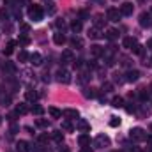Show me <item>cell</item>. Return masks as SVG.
<instances>
[{
	"label": "cell",
	"instance_id": "46",
	"mask_svg": "<svg viewBox=\"0 0 152 152\" xmlns=\"http://www.w3.org/2000/svg\"><path fill=\"white\" fill-rule=\"evenodd\" d=\"M88 80V75H80V78H78V83H85Z\"/></svg>",
	"mask_w": 152,
	"mask_h": 152
},
{
	"label": "cell",
	"instance_id": "23",
	"mask_svg": "<svg viewBox=\"0 0 152 152\" xmlns=\"http://www.w3.org/2000/svg\"><path fill=\"white\" fill-rule=\"evenodd\" d=\"M30 60V55L25 51V50H21L20 53H18V62H21V64H25V62H28Z\"/></svg>",
	"mask_w": 152,
	"mask_h": 152
},
{
	"label": "cell",
	"instance_id": "41",
	"mask_svg": "<svg viewBox=\"0 0 152 152\" xmlns=\"http://www.w3.org/2000/svg\"><path fill=\"white\" fill-rule=\"evenodd\" d=\"M112 88H113V85H112V83H103V92H104V94L112 92Z\"/></svg>",
	"mask_w": 152,
	"mask_h": 152
},
{
	"label": "cell",
	"instance_id": "60",
	"mask_svg": "<svg viewBox=\"0 0 152 152\" xmlns=\"http://www.w3.org/2000/svg\"><path fill=\"white\" fill-rule=\"evenodd\" d=\"M151 88H152V85H151Z\"/></svg>",
	"mask_w": 152,
	"mask_h": 152
},
{
	"label": "cell",
	"instance_id": "37",
	"mask_svg": "<svg viewBox=\"0 0 152 152\" xmlns=\"http://www.w3.org/2000/svg\"><path fill=\"white\" fill-rule=\"evenodd\" d=\"M18 42H20V44H23V46H27V44H30V37H28L27 34H23V36H20Z\"/></svg>",
	"mask_w": 152,
	"mask_h": 152
},
{
	"label": "cell",
	"instance_id": "49",
	"mask_svg": "<svg viewBox=\"0 0 152 152\" xmlns=\"http://www.w3.org/2000/svg\"><path fill=\"white\" fill-rule=\"evenodd\" d=\"M127 152H142L138 147H127Z\"/></svg>",
	"mask_w": 152,
	"mask_h": 152
},
{
	"label": "cell",
	"instance_id": "54",
	"mask_svg": "<svg viewBox=\"0 0 152 152\" xmlns=\"http://www.w3.org/2000/svg\"><path fill=\"white\" fill-rule=\"evenodd\" d=\"M0 18H7V12L5 11H0Z\"/></svg>",
	"mask_w": 152,
	"mask_h": 152
},
{
	"label": "cell",
	"instance_id": "56",
	"mask_svg": "<svg viewBox=\"0 0 152 152\" xmlns=\"http://www.w3.org/2000/svg\"><path fill=\"white\" fill-rule=\"evenodd\" d=\"M92 2H97V4H104V0H92Z\"/></svg>",
	"mask_w": 152,
	"mask_h": 152
},
{
	"label": "cell",
	"instance_id": "4",
	"mask_svg": "<svg viewBox=\"0 0 152 152\" xmlns=\"http://www.w3.org/2000/svg\"><path fill=\"white\" fill-rule=\"evenodd\" d=\"M122 18V14H120V11L117 9V7H108V11H106V20H110V21H118Z\"/></svg>",
	"mask_w": 152,
	"mask_h": 152
},
{
	"label": "cell",
	"instance_id": "3",
	"mask_svg": "<svg viewBox=\"0 0 152 152\" xmlns=\"http://www.w3.org/2000/svg\"><path fill=\"white\" fill-rule=\"evenodd\" d=\"M110 143H112V140H110L106 134H97V136H96V140H94V145H96L97 149L110 147Z\"/></svg>",
	"mask_w": 152,
	"mask_h": 152
},
{
	"label": "cell",
	"instance_id": "9",
	"mask_svg": "<svg viewBox=\"0 0 152 152\" xmlns=\"http://www.w3.org/2000/svg\"><path fill=\"white\" fill-rule=\"evenodd\" d=\"M124 76H126V81L134 83V81H138V78H140V71H138V69H129Z\"/></svg>",
	"mask_w": 152,
	"mask_h": 152
},
{
	"label": "cell",
	"instance_id": "43",
	"mask_svg": "<svg viewBox=\"0 0 152 152\" xmlns=\"http://www.w3.org/2000/svg\"><path fill=\"white\" fill-rule=\"evenodd\" d=\"M55 25H57V28H60V30H64V28H66V21H64V20H57V21H55Z\"/></svg>",
	"mask_w": 152,
	"mask_h": 152
},
{
	"label": "cell",
	"instance_id": "59",
	"mask_svg": "<svg viewBox=\"0 0 152 152\" xmlns=\"http://www.w3.org/2000/svg\"><path fill=\"white\" fill-rule=\"evenodd\" d=\"M118 152H126V151H118Z\"/></svg>",
	"mask_w": 152,
	"mask_h": 152
},
{
	"label": "cell",
	"instance_id": "28",
	"mask_svg": "<svg viewBox=\"0 0 152 152\" xmlns=\"http://www.w3.org/2000/svg\"><path fill=\"white\" fill-rule=\"evenodd\" d=\"M0 103H2L4 106H9V104H11V96H9V94H0Z\"/></svg>",
	"mask_w": 152,
	"mask_h": 152
},
{
	"label": "cell",
	"instance_id": "2",
	"mask_svg": "<svg viewBox=\"0 0 152 152\" xmlns=\"http://www.w3.org/2000/svg\"><path fill=\"white\" fill-rule=\"evenodd\" d=\"M147 133H145V129H142V127H133L131 131H129V138L133 140V142H145L147 140Z\"/></svg>",
	"mask_w": 152,
	"mask_h": 152
},
{
	"label": "cell",
	"instance_id": "44",
	"mask_svg": "<svg viewBox=\"0 0 152 152\" xmlns=\"http://www.w3.org/2000/svg\"><path fill=\"white\" fill-rule=\"evenodd\" d=\"M20 28H21V32H23V34H28V32H30V25H28V23H23Z\"/></svg>",
	"mask_w": 152,
	"mask_h": 152
},
{
	"label": "cell",
	"instance_id": "33",
	"mask_svg": "<svg viewBox=\"0 0 152 152\" xmlns=\"http://www.w3.org/2000/svg\"><path fill=\"white\" fill-rule=\"evenodd\" d=\"M25 97H27V101H32V103H34V101L37 99V94H36L34 90H27V92H25Z\"/></svg>",
	"mask_w": 152,
	"mask_h": 152
},
{
	"label": "cell",
	"instance_id": "7",
	"mask_svg": "<svg viewBox=\"0 0 152 152\" xmlns=\"http://www.w3.org/2000/svg\"><path fill=\"white\" fill-rule=\"evenodd\" d=\"M57 80H58L60 83L67 85V83L71 81V75H69V71H66V69H58V71H57Z\"/></svg>",
	"mask_w": 152,
	"mask_h": 152
},
{
	"label": "cell",
	"instance_id": "6",
	"mask_svg": "<svg viewBox=\"0 0 152 152\" xmlns=\"http://www.w3.org/2000/svg\"><path fill=\"white\" fill-rule=\"evenodd\" d=\"M140 25L142 27H145V28H149V27H152V14L151 12H142L140 14Z\"/></svg>",
	"mask_w": 152,
	"mask_h": 152
},
{
	"label": "cell",
	"instance_id": "40",
	"mask_svg": "<svg viewBox=\"0 0 152 152\" xmlns=\"http://www.w3.org/2000/svg\"><path fill=\"white\" fill-rule=\"evenodd\" d=\"M42 112H44V108H42V106H39V104H36V106H32V113L41 115Z\"/></svg>",
	"mask_w": 152,
	"mask_h": 152
},
{
	"label": "cell",
	"instance_id": "36",
	"mask_svg": "<svg viewBox=\"0 0 152 152\" xmlns=\"http://www.w3.org/2000/svg\"><path fill=\"white\" fill-rule=\"evenodd\" d=\"M51 138H53L55 142H58V143H60V142H62V138H64V134H62V131H53V133H51Z\"/></svg>",
	"mask_w": 152,
	"mask_h": 152
},
{
	"label": "cell",
	"instance_id": "13",
	"mask_svg": "<svg viewBox=\"0 0 152 152\" xmlns=\"http://www.w3.org/2000/svg\"><path fill=\"white\" fill-rule=\"evenodd\" d=\"M88 37L90 39H103L104 37V34H101V28L92 27V28H88Z\"/></svg>",
	"mask_w": 152,
	"mask_h": 152
},
{
	"label": "cell",
	"instance_id": "32",
	"mask_svg": "<svg viewBox=\"0 0 152 152\" xmlns=\"http://www.w3.org/2000/svg\"><path fill=\"white\" fill-rule=\"evenodd\" d=\"M97 96V88L90 87V88H85V97H96Z\"/></svg>",
	"mask_w": 152,
	"mask_h": 152
},
{
	"label": "cell",
	"instance_id": "20",
	"mask_svg": "<svg viewBox=\"0 0 152 152\" xmlns=\"http://www.w3.org/2000/svg\"><path fill=\"white\" fill-rule=\"evenodd\" d=\"M104 37L108 39V41H115V39L118 37V30L117 28H108L106 34H104Z\"/></svg>",
	"mask_w": 152,
	"mask_h": 152
},
{
	"label": "cell",
	"instance_id": "25",
	"mask_svg": "<svg viewBox=\"0 0 152 152\" xmlns=\"http://www.w3.org/2000/svg\"><path fill=\"white\" fill-rule=\"evenodd\" d=\"M136 113H138V117H140V118H145V117H149L151 110H149V108H145V106L142 104V106H140V110L136 108Z\"/></svg>",
	"mask_w": 152,
	"mask_h": 152
},
{
	"label": "cell",
	"instance_id": "22",
	"mask_svg": "<svg viewBox=\"0 0 152 152\" xmlns=\"http://www.w3.org/2000/svg\"><path fill=\"white\" fill-rule=\"evenodd\" d=\"M134 44H136V39L134 37H124V41H122V46L127 48V50H131Z\"/></svg>",
	"mask_w": 152,
	"mask_h": 152
},
{
	"label": "cell",
	"instance_id": "8",
	"mask_svg": "<svg viewBox=\"0 0 152 152\" xmlns=\"http://www.w3.org/2000/svg\"><path fill=\"white\" fill-rule=\"evenodd\" d=\"M76 129L81 131V133H88L90 131V124L85 118H76Z\"/></svg>",
	"mask_w": 152,
	"mask_h": 152
},
{
	"label": "cell",
	"instance_id": "45",
	"mask_svg": "<svg viewBox=\"0 0 152 152\" xmlns=\"http://www.w3.org/2000/svg\"><path fill=\"white\" fill-rule=\"evenodd\" d=\"M39 142H41V143H46V142H48V134H46V133L39 134Z\"/></svg>",
	"mask_w": 152,
	"mask_h": 152
},
{
	"label": "cell",
	"instance_id": "24",
	"mask_svg": "<svg viewBox=\"0 0 152 152\" xmlns=\"http://www.w3.org/2000/svg\"><path fill=\"white\" fill-rule=\"evenodd\" d=\"M112 106H113V108H122V106H124V99H122L120 96H115L113 99H112Z\"/></svg>",
	"mask_w": 152,
	"mask_h": 152
},
{
	"label": "cell",
	"instance_id": "30",
	"mask_svg": "<svg viewBox=\"0 0 152 152\" xmlns=\"http://www.w3.org/2000/svg\"><path fill=\"white\" fill-rule=\"evenodd\" d=\"M48 112H50V115H51L53 118H60V117H62V112H60L58 108H55V106H51Z\"/></svg>",
	"mask_w": 152,
	"mask_h": 152
},
{
	"label": "cell",
	"instance_id": "26",
	"mask_svg": "<svg viewBox=\"0 0 152 152\" xmlns=\"http://www.w3.org/2000/svg\"><path fill=\"white\" fill-rule=\"evenodd\" d=\"M138 96H140L142 101H147V99L151 97V92H149L147 88H138Z\"/></svg>",
	"mask_w": 152,
	"mask_h": 152
},
{
	"label": "cell",
	"instance_id": "42",
	"mask_svg": "<svg viewBox=\"0 0 152 152\" xmlns=\"http://www.w3.org/2000/svg\"><path fill=\"white\" fill-rule=\"evenodd\" d=\"M32 152H48V147H44V145H36Z\"/></svg>",
	"mask_w": 152,
	"mask_h": 152
},
{
	"label": "cell",
	"instance_id": "55",
	"mask_svg": "<svg viewBox=\"0 0 152 152\" xmlns=\"http://www.w3.org/2000/svg\"><path fill=\"white\" fill-rule=\"evenodd\" d=\"M147 48H151V50H152V39H149V41H147Z\"/></svg>",
	"mask_w": 152,
	"mask_h": 152
},
{
	"label": "cell",
	"instance_id": "47",
	"mask_svg": "<svg viewBox=\"0 0 152 152\" xmlns=\"http://www.w3.org/2000/svg\"><path fill=\"white\" fill-rule=\"evenodd\" d=\"M48 5H50V7H46V11H48V14H53V12H55V5H53L51 2H50Z\"/></svg>",
	"mask_w": 152,
	"mask_h": 152
},
{
	"label": "cell",
	"instance_id": "19",
	"mask_svg": "<svg viewBox=\"0 0 152 152\" xmlns=\"http://www.w3.org/2000/svg\"><path fill=\"white\" fill-rule=\"evenodd\" d=\"M66 41H67V39H66V36H64V32H57V34L53 36V42L58 44V46H62Z\"/></svg>",
	"mask_w": 152,
	"mask_h": 152
},
{
	"label": "cell",
	"instance_id": "34",
	"mask_svg": "<svg viewBox=\"0 0 152 152\" xmlns=\"http://www.w3.org/2000/svg\"><path fill=\"white\" fill-rule=\"evenodd\" d=\"M108 124H110L112 127H118V126H120V118H118L117 115H112V117H110V122H108Z\"/></svg>",
	"mask_w": 152,
	"mask_h": 152
},
{
	"label": "cell",
	"instance_id": "11",
	"mask_svg": "<svg viewBox=\"0 0 152 152\" xmlns=\"http://www.w3.org/2000/svg\"><path fill=\"white\" fill-rule=\"evenodd\" d=\"M62 115L66 117V118H69V120H76V118H80V113H78V110H73V108H67V110H64Z\"/></svg>",
	"mask_w": 152,
	"mask_h": 152
},
{
	"label": "cell",
	"instance_id": "29",
	"mask_svg": "<svg viewBox=\"0 0 152 152\" xmlns=\"http://www.w3.org/2000/svg\"><path fill=\"white\" fill-rule=\"evenodd\" d=\"M81 27H83V25H81V20H75V21L71 23V28H73V32H76V34L81 30Z\"/></svg>",
	"mask_w": 152,
	"mask_h": 152
},
{
	"label": "cell",
	"instance_id": "5",
	"mask_svg": "<svg viewBox=\"0 0 152 152\" xmlns=\"http://www.w3.org/2000/svg\"><path fill=\"white\" fill-rule=\"evenodd\" d=\"M118 11H120V14H122V16H131V14H133V11H134V5H133L131 2H124V4L118 7Z\"/></svg>",
	"mask_w": 152,
	"mask_h": 152
},
{
	"label": "cell",
	"instance_id": "17",
	"mask_svg": "<svg viewBox=\"0 0 152 152\" xmlns=\"http://www.w3.org/2000/svg\"><path fill=\"white\" fill-rule=\"evenodd\" d=\"M69 44H71V48H76V50H81L83 48V41H81V37H78V36L71 37Z\"/></svg>",
	"mask_w": 152,
	"mask_h": 152
},
{
	"label": "cell",
	"instance_id": "15",
	"mask_svg": "<svg viewBox=\"0 0 152 152\" xmlns=\"http://www.w3.org/2000/svg\"><path fill=\"white\" fill-rule=\"evenodd\" d=\"M104 25H106V20H104V16H103V14H96V16H94V27L101 28V27H104Z\"/></svg>",
	"mask_w": 152,
	"mask_h": 152
},
{
	"label": "cell",
	"instance_id": "21",
	"mask_svg": "<svg viewBox=\"0 0 152 152\" xmlns=\"http://www.w3.org/2000/svg\"><path fill=\"white\" fill-rule=\"evenodd\" d=\"M2 69H4V73H9V75L16 73V66H14L12 62H5V64L2 66Z\"/></svg>",
	"mask_w": 152,
	"mask_h": 152
},
{
	"label": "cell",
	"instance_id": "14",
	"mask_svg": "<svg viewBox=\"0 0 152 152\" xmlns=\"http://www.w3.org/2000/svg\"><path fill=\"white\" fill-rule=\"evenodd\" d=\"M16 152H30V143L25 140H20L16 143Z\"/></svg>",
	"mask_w": 152,
	"mask_h": 152
},
{
	"label": "cell",
	"instance_id": "1",
	"mask_svg": "<svg viewBox=\"0 0 152 152\" xmlns=\"http://www.w3.org/2000/svg\"><path fill=\"white\" fill-rule=\"evenodd\" d=\"M27 12H28V18H30L32 21H41V20L44 18V11H42V7H41V5H36V4L30 5Z\"/></svg>",
	"mask_w": 152,
	"mask_h": 152
},
{
	"label": "cell",
	"instance_id": "39",
	"mask_svg": "<svg viewBox=\"0 0 152 152\" xmlns=\"http://www.w3.org/2000/svg\"><path fill=\"white\" fill-rule=\"evenodd\" d=\"M36 126H39V127H42V129H44V127H48V126H50V122H48V120H44V118H37V120H36Z\"/></svg>",
	"mask_w": 152,
	"mask_h": 152
},
{
	"label": "cell",
	"instance_id": "16",
	"mask_svg": "<svg viewBox=\"0 0 152 152\" xmlns=\"http://www.w3.org/2000/svg\"><path fill=\"white\" fill-rule=\"evenodd\" d=\"M78 143H80V147H88V145H90V136H88L87 133L80 134V138H78Z\"/></svg>",
	"mask_w": 152,
	"mask_h": 152
},
{
	"label": "cell",
	"instance_id": "58",
	"mask_svg": "<svg viewBox=\"0 0 152 152\" xmlns=\"http://www.w3.org/2000/svg\"><path fill=\"white\" fill-rule=\"evenodd\" d=\"M151 131H152V124H151Z\"/></svg>",
	"mask_w": 152,
	"mask_h": 152
},
{
	"label": "cell",
	"instance_id": "52",
	"mask_svg": "<svg viewBox=\"0 0 152 152\" xmlns=\"http://www.w3.org/2000/svg\"><path fill=\"white\" fill-rule=\"evenodd\" d=\"M73 64H75V67H81V66H83V60H76Z\"/></svg>",
	"mask_w": 152,
	"mask_h": 152
},
{
	"label": "cell",
	"instance_id": "10",
	"mask_svg": "<svg viewBox=\"0 0 152 152\" xmlns=\"http://www.w3.org/2000/svg\"><path fill=\"white\" fill-rule=\"evenodd\" d=\"M75 62V53L73 50H64L62 51V64H71Z\"/></svg>",
	"mask_w": 152,
	"mask_h": 152
},
{
	"label": "cell",
	"instance_id": "35",
	"mask_svg": "<svg viewBox=\"0 0 152 152\" xmlns=\"http://www.w3.org/2000/svg\"><path fill=\"white\" fill-rule=\"evenodd\" d=\"M131 50H133V53H134V55H143V46H142V44H138V42H136Z\"/></svg>",
	"mask_w": 152,
	"mask_h": 152
},
{
	"label": "cell",
	"instance_id": "53",
	"mask_svg": "<svg viewBox=\"0 0 152 152\" xmlns=\"http://www.w3.org/2000/svg\"><path fill=\"white\" fill-rule=\"evenodd\" d=\"M145 142H147V143L152 147V134H149V136H147V140H145Z\"/></svg>",
	"mask_w": 152,
	"mask_h": 152
},
{
	"label": "cell",
	"instance_id": "31",
	"mask_svg": "<svg viewBox=\"0 0 152 152\" xmlns=\"http://www.w3.org/2000/svg\"><path fill=\"white\" fill-rule=\"evenodd\" d=\"M14 46H16V42H14V41H11V42L4 48V53H5V55H11V53L14 51Z\"/></svg>",
	"mask_w": 152,
	"mask_h": 152
},
{
	"label": "cell",
	"instance_id": "61",
	"mask_svg": "<svg viewBox=\"0 0 152 152\" xmlns=\"http://www.w3.org/2000/svg\"><path fill=\"white\" fill-rule=\"evenodd\" d=\"M151 14H152V11H151Z\"/></svg>",
	"mask_w": 152,
	"mask_h": 152
},
{
	"label": "cell",
	"instance_id": "18",
	"mask_svg": "<svg viewBox=\"0 0 152 152\" xmlns=\"http://www.w3.org/2000/svg\"><path fill=\"white\" fill-rule=\"evenodd\" d=\"M30 64H32V66H36V67L42 64V57H41V53L36 51V53H32V55H30Z\"/></svg>",
	"mask_w": 152,
	"mask_h": 152
},
{
	"label": "cell",
	"instance_id": "38",
	"mask_svg": "<svg viewBox=\"0 0 152 152\" xmlns=\"http://www.w3.org/2000/svg\"><path fill=\"white\" fill-rule=\"evenodd\" d=\"M62 129H64V131H67V133H71L75 127H73V124H71L69 120H66V122H62Z\"/></svg>",
	"mask_w": 152,
	"mask_h": 152
},
{
	"label": "cell",
	"instance_id": "57",
	"mask_svg": "<svg viewBox=\"0 0 152 152\" xmlns=\"http://www.w3.org/2000/svg\"><path fill=\"white\" fill-rule=\"evenodd\" d=\"M0 124H2V117H0Z\"/></svg>",
	"mask_w": 152,
	"mask_h": 152
},
{
	"label": "cell",
	"instance_id": "12",
	"mask_svg": "<svg viewBox=\"0 0 152 152\" xmlns=\"http://www.w3.org/2000/svg\"><path fill=\"white\" fill-rule=\"evenodd\" d=\"M90 55L92 57H103L104 55V48L99 46V44H94V46H90Z\"/></svg>",
	"mask_w": 152,
	"mask_h": 152
},
{
	"label": "cell",
	"instance_id": "50",
	"mask_svg": "<svg viewBox=\"0 0 152 152\" xmlns=\"http://www.w3.org/2000/svg\"><path fill=\"white\" fill-rule=\"evenodd\" d=\"M4 30H7V32H12V27H11V23H7V25H4Z\"/></svg>",
	"mask_w": 152,
	"mask_h": 152
},
{
	"label": "cell",
	"instance_id": "48",
	"mask_svg": "<svg viewBox=\"0 0 152 152\" xmlns=\"http://www.w3.org/2000/svg\"><path fill=\"white\" fill-rule=\"evenodd\" d=\"M120 60H122V62H120L122 66H127V64H129V58H127V57H120Z\"/></svg>",
	"mask_w": 152,
	"mask_h": 152
},
{
	"label": "cell",
	"instance_id": "27",
	"mask_svg": "<svg viewBox=\"0 0 152 152\" xmlns=\"http://www.w3.org/2000/svg\"><path fill=\"white\" fill-rule=\"evenodd\" d=\"M16 113H18V115H25V113H28V106H27L25 103L18 104V106H16Z\"/></svg>",
	"mask_w": 152,
	"mask_h": 152
},
{
	"label": "cell",
	"instance_id": "51",
	"mask_svg": "<svg viewBox=\"0 0 152 152\" xmlns=\"http://www.w3.org/2000/svg\"><path fill=\"white\" fill-rule=\"evenodd\" d=\"M80 152H92V149H90V145H88V147H81Z\"/></svg>",
	"mask_w": 152,
	"mask_h": 152
}]
</instances>
